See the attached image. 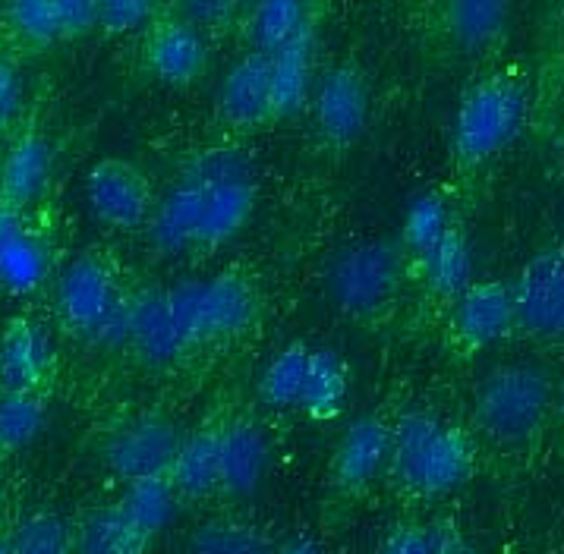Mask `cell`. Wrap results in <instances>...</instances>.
Returning <instances> with one entry per match:
<instances>
[{
  "label": "cell",
  "mask_w": 564,
  "mask_h": 554,
  "mask_svg": "<svg viewBox=\"0 0 564 554\" xmlns=\"http://www.w3.org/2000/svg\"><path fill=\"white\" fill-rule=\"evenodd\" d=\"M57 309L67 328L95 344L130 340V303L120 296L117 274L98 256H83L67 268Z\"/></svg>",
  "instance_id": "obj_5"
},
{
  "label": "cell",
  "mask_w": 564,
  "mask_h": 554,
  "mask_svg": "<svg viewBox=\"0 0 564 554\" xmlns=\"http://www.w3.org/2000/svg\"><path fill=\"white\" fill-rule=\"evenodd\" d=\"M51 145L45 135L25 133L17 139V145L7 152L0 164V196L7 208H23L45 193L47 177H51Z\"/></svg>",
  "instance_id": "obj_19"
},
{
  "label": "cell",
  "mask_w": 564,
  "mask_h": 554,
  "mask_svg": "<svg viewBox=\"0 0 564 554\" xmlns=\"http://www.w3.org/2000/svg\"><path fill=\"white\" fill-rule=\"evenodd\" d=\"M164 309L183 350L230 337L249 328L256 318V290L240 271H221L208 281H189L174 290H164Z\"/></svg>",
  "instance_id": "obj_2"
},
{
  "label": "cell",
  "mask_w": 564,
  "mask_h": 554,
  "mask_svg": "<svg viewBox=\"0 0 564 554\" xmlns=\"http://www.w3.org/2000/svg\"><path fill=\"white\" fill-rule=\"evenodd\" d=\"M181 501H203L218 491V425H205L181 438L164 472Z\"/></svg>",
  "instance_id": "obj_17"
},
{
  "label": "cell",
  "mask_w": 564,
  "mask_h": 554,
  "mask_svg": "<svg viewBox=\"0 0 564 554\" xmlns=\"http://www.w3.org/2000/svg\"><path fill=\"white\" fill-rule=\"evenodd\" d=\"M379 554H435V530L420 523H401L384 535Z\"/></svg>",
  "instance_id": "obj_37"
},
{
  "label": "cell",
  "mask_w": 564,
  "mask_h": 554,
  "mask_svg": "<svg viewBox=\"0 0 564 554\" xmlns=\"http://www.w3.org/2000/svg\"><path fill=\"white\" fill-rule=\"evenodd\" d=\"M20 73L13 69V64L0 61V127H7L17 111H20Z\"/></svg>",
  "instance_id": "obj_39"
},
{
  "label": "cell",
  "mask_w": 564,
  "mask_h": 554,
  "mask_svg": "<svg viewBox=\"0 0 564 554\" xmlns=\"http://www.w3.org/2000/svg\"><path fill=\"white\" fill-rule=\"evenodd\" d=\"M218 113L234 130H252L271 117V86H269V54L252 51L243 61H237L225 76V86L218 95Z\"/></svg>",
  "instance_id": "obj_14"
},
{
  "label": "cell",
  "mask_w": 564,
  "mask_h": 554,
  "mask_svg": "<svg viewBox=\"0 0 564 554\" xmlns=\"http://www.w3.org/2000/svg\"><path fill=\"white\" fill-rule=\"evenodd\" d=\"M54 347L39 322H17L0 337V391H42Z\"/></svg>",
  "instance_id": "obj_15"
},
{
  "label": "cell",
  "mask_w": 564,
  "mask_h": 554,
  "mask_svg": "<svg viewBox=\"0 0 564 554\" xmlns=\"http://www.w3.org/2000/svg\"><path fill=\"white\" fill-rule=\"evenodd\" d=\"M177 504H181V498H177V491H174L171 479H167L164 472H161V476H142V479L127 482L123 498L117 501L120 513H123L149 542L174 520Z\"/></svg>",
  "instance_id": "obj_24"
},
{
  "label": "cell",
  "mask_w": 564,
  "mask_h": 554,
  "mask_svg": "<svg viewBox=\"0 0 564 554\" xmlns=\"http://www.w3.org/2000/svg\"><path fill=\"white\" fill-rule=\"evenodd\" d=\"M388 444H391V422L379 413L350 422L332 460L335 488L344 495L366 491L388 464Z\"/></svg>",
  "instance_id": "obj_10"
},
{
  "label": "cell",
  "mask_w": 564,
  "mask_h": 554,
  "mask_svg": "<svg viewBox=\"0 0 564 554\" xmlns=\"http://www.w3.org/2000/svg\"><path fill=\"white\" fill-rule=\"evenodd\" d=\"M186 180L199 186L218 183H252V161L237 149H208L186 171Z\"/></svg>",
  "instance_id": "obj_34"
},
{
  "label": "cell",
  "mask_w": 564,
  "mask_h": 554,
  "mask_svg": "<svg viewBox=\"0 0 564 554\" xmlns=\"http://www.w3.org/2000/svg\"><path fill=\"white\" fill-rule=\"evenodd\" d=\"M306 0H259L256 20H252V39L259 51H274L306 23Z\"/></svg>",
  "instance_id": "obj_31"
},
{
  "label": "cell",
  "mask_w": 564,
  "mask_h": 554,
  "mask_svg": "<svg viewBox=\"0 0 564 554\" xmlns=\"http://www.w3.org/2000/svg\"><path fill=\"white\" fill-rule=\"evenodd\" d=\"M508 23V0H448V29L464 51H482Z\"/></svg>",
  "instance_id": "obj_28"
},
{
  "label": "cell",
  "mask_w": 564,
  "mask_h": 554,
  "mask_svg": "<svg viewBox=\"0 0 564 554\" xmlns=\"http://www.w3.org/2000/svg\"><path fill=\"white\" fill-rule=\"evenodd\" d=\"M530 117V91L518 73H496L467 91L454 120V152L467 164L505 152Z\"/></svg>",
  "instance_id": "obj_3"
},
{
  "label": "cell",
  "mask_w": 564,
  "mask_h": 554,
  "mask_svg": "<svg viewBox=\"0 0 564 554\" xmlns=\"http://www.w3.org/2000/svg\"><path fill=\"white\" fill-rule=\"evenodd\" d=\"M306 362H310V347L291 344L269 362V369L262 372L259 381V398L265 400L274 410H291L300 400L303 376H306Z\"/></svg>",
  "instance_id": "obj_30"
},
{
  "label": "cell",
  "mask_w": 564,
  "mask_h": 554,
  "mask_svg": "<svg viewBox=\"0 0 564 554\" xmlns=\"http://www.w3.org/2000/svg\"><path fill=\"white\" fill-rule=\"evenodd\" d=\"M149 539L135 530L117 504L89 510L73 530V554H145Z\"/></svg>",
  "instance_id": "obj_23"
},
{
  "label": "cell",
  "mask_w": 564,
  "mask_h": 554,
  "mask_svg": "<svg viewBox=\"0 0 564 554\" xmlns=\"http://www.w3.org/2000/svg\"><path fill=\"white\" fill-rule=\"evenodd\" d=\"M86 199L95 218L117 230H135L152 218V183L123 157H105L91 167Z\"/></svg>",
  "instance_id": "obj_8"
},
{
  "label": "cell",
  "mask_w": 564,
  "mask_h": 554,
  "mask_svg": "<svg viewBox=\"0 0 564 554\" xmlns=\"http://www.w3.org/2000/svg\"><path fill=\"white\" fill-rule=\"evenodd\" d=\"M183 7H186V13H189L193 20L218 23V20H225L227 13H230L234 0H183Z\"/></svg>",
  "instance_id": "obj_40"
},
{
  "label": "cell",
  "mask_w": 564,
  "mask_h": 554,
  "mask_svg": "<svg viewBox=\"0 0 564 554\" xmlns=\"http://www.w3.org/2000/svg\"><path fill=\"white\" fill-rule=\"evenodd\" d=\"M514 325L536 337H558L564 328V249L552 246L533 256L511 287Z\"/></svg>",
  "instance_id": "obj_7"
},
{
  "label": "cell",
  "mask_w": 564,
  "mask_h": 554,
  "mask_svg": "<svg viewBox=\"0 0 564 554\" xmlns=\"http://www.w3.org/2000/svg\"><path fill=\"white\" fill-rule=\"evenodd\" d=\"M552 403V384L533 366H501L476 391V428L489 442L518 447L542 428Z\"/></svg>",
  "instance_id": "obj_4"
},
{
  "label": "cell",
  "mask_w": 564,
  "mask_h": 554,
  "mask_svg": "<svg viewBox=\"0 0 564 554\" xmlns=\"http://www.w3.org/2000/svg\"><path fill=\"white\" fill-rule=\"evenodd\" d=\"M369 117V86L354 64L335 67L316 91V123L328 142L347 145L362 133Z\"/></svg>",
  "instance_id": "obj_12"
},
{
  "label": "cell",
  "mask_w": 564,
  "mask_h": 554,
  "mask_svg": "<svg viewBox=\"0 0 564 554\" xmlns=\"http://www.w3.org/2000/svg\"><path fill=\"white\" fill-rule=\"evenodd\" d=\"M401 256L384 240L350 246L340 252L338 262L328 271V287L340 309L350 315L379 312L398 290Z\"/></svg>",
  "instance_id": "obj_6"
},
{
  "label": "cell",
  "mask_w": 564,
  "mask_h": 554,
  "mask_svg": "<svg viewBox=\"0 0 564 554\" xmlns=\"http://www.w3.org/2000/svg\"><path fill=\"white\" fill-rule=\"evenodd\" d=\"M310 73H313V29L303 23L284 45L269 51L271 117H288L303 108L310 95Z\"/></svg>",
  "instance_id": "obj_16"
},
{
  "label": "cell",
  "mask_w": 564,
  "mask_h": 554,
  "mask_svg": "<svg viewBox=\"0 0 564 554\" xmlns=\"http://www.w3.org/2000/svg\"><path fill=\"white\" fill-rule=\"evenodd\" d=\"M269 466V438L249 420L218 425V491L230 498L252 495Z\"/></svg>",
  "instance_id": "obj_13"
},
{
  "label": "cell",
  "mask_w": 564,
  "mask_h": 554,
  "mask_svg": "<svg viewBox=\"0 0 564 554\" xmlns=\"http://www.w3.org/2000/svg\"><path fill=\"white\" fill-rule=\"evenodd\" d=\"M203 186L193 180H183L181 186L167 196L152 221V240L161 252H181L196 243V227L203 215Z\"/></svg>",
  "instance_id": "obj_25"
},
{
  "label": "cell",
  "mask_w": 564,
  "mask_h": 554,
  "mask_svg": "<svg viewBox=\"0 0 564 554\" xmlns=\"http://www.w3.org/2000/svg\"><path fill=\"white\" fill-rule=\"evenodd\" d=\"M476 447L460 425L435 420L432 413H406L391 425L388 469L398 486L438 498L464 486L474 472Z\"/></svg>",
  "instance_id": "obj_1"
},
{
  "label": "cell",
  "mask_w": 564,
  "mask_h": 554,
  "mask_svg": "<svg viewBox=\"0 0 564 554\" xmlns=\"http://www.w3.org/2000/svg\"><path fill=\"white\" fill-rule=\"evenodd\" d=\"M347 391H350L347 362L332 350H310V362H306V376H303L296 406L310 420L328 422L340 416V410L347 403Z\"/></svg>",
  "instance_id": "obj_21"
},
{
  "label": "cell",
  "mask_w": 564,
  "mask_h": 554,
  "mask_svg": "<svg viewBox=\"0 0 564 554\" xmlns=\"http://www.w3.org/2000/svg\"><path fill=\"white\" fill-rule=\"evenodd\" d=\"M47 416L42 391H0V454L23 450L35 442Z\"/></svg>",
  "instance_id": "obj_29"
},
{
  "label": "cell",
  "mask_w": 564,
  "mask_h": 554,
  "mask_svg": "<svg viewBox=\"0 0 564 554\" xmlns=\"http://www.w3.org/2000/svg\"><path fill=\"white\" fill-rule=\"evenodd\" d=\"M181 444L174 422L145 413L123 422L105 444V464L117 479L133 482L142 476H161L167 472L171 457Z\"/></svg>",
  "instance_id": "obj_9"
},
{
  "label": "cell",
  "mask_w": 564,
  "mask_h": 554,
  "mask_svg": "<svg viewBox=\"0 0 564 554\" xmlns=\"http://www.w3.org/2000/svg\"><path fill=\"white\" fill-rule=\"evenodd\" d=\"M452 227V211L448 202L442 199L438 193H426L423 199H416L410 205L404 221V246L420 259L445 230Z\"/></svg>",
  "instance_id": "obj_33"
},
{
  "label": "cell",
  "mask_w": 564,
  "mask_h": 554,
  "mask_svg": "<svg viewBox=\"0 0 564 554\" xmlns=\"http://www.w3.org/2000/svg\"><path fill=\"white\" fill-rule=\"evenodd\" d=\"M47 256L13 208H0V287L10 293H32L45 281Z\"/></svg>",
  "instance_id": "obj_18"
},
{
  "label": "cell",
  "mask_w": 564,
  "mask_h": 554,
  "mask_svg": "<svg viewBox=\"0 0 564 554\" xmlns=\"http://www.w3.org/2000/svg\"><path fill=\"white\" fill-rule=\"evenodd\" d=\"M10 23L23 39L39 45H47L64 35L54 0H10Z\"/></svg>",
  "instance_id": "obj_35"
},
{
  "label": "cell",
  "mask_w": 564,
  "mask_h": 554,
  "mask_svg": "<svg viewBox=\"0 0 564 554\" xmlns=\"http://www.w3.org/2000/svg\"><path fill=\"white\" fill-rule=\"evenodd\" d=\"M64 35L86 32L91 23H98V0H54Z\"/></svg>",
  "instance_id": "obj_38"
},
{
  "label": "cell",
  "mask_w": 564,
  "mask_h": 554,
  "mask_svg": "<svg viewBox=\"0 0 564 554\" xmlns=\"http://www.w3.org/2000/svg\"><path fill=\"white\" fill-rule=\"evenodd\" d=\"M155 10V0H98V23L105 25V32L120 35V32H133L145 23Z\"/></svg>",
  "instance_id": "obj_36"
},
{
  "label": "cell",
  "mask_w": 564,
  "mask_h": 554,
  "mask_svg": "<svg viewBox=\"0 0 564 554\" xmlns=\"http://www.w3.org/2000/svg\"><path fill=\"white\" fill-rule=\"evenodd\" d=\"M0 554H10V539L0 535Z\"/></svg>",
  "instance_id": "obj_43"
},
{
  "label": "cell",
  "mask_w": 564,
  "mask_h": 554,
  "mask_svg": "<svg viewBox=\"0 0 564 554\" xmlns=\"http://www.w3.org/2000/svg\"><path fill=\"white\" fill-rule=\"evenodd\" d=\"M426 268V281L438 296H457L470 284V268H474V252L460 227H448L435 243L420 256Z\"/></svg>",
  "instance_id": "obj_27"
},
{
  "label": "cell",
  "mask_w": 564,
  "mask_h": 554,
  "mask_svg": "<svg viewBox=\"0 0 564 554\" xmlns=\"http://www.w3.org/2000/svg\"><path fill=\"white\" fill-rule=\"evenodd\" d=\"M186 554H274V542L269 530L252 520L218 517L189 535Z\"/></svg>",
  "instance_id": "obj_26"
},
{
  "label": "cell",
  "mask_w": 564,
  "mask_h": 554,
  "mask_svg": "<svg viewBox=\"0 0 564 554\" xmlns=\"http://www.w3.org/2000/svg\"><path fill=\"white\" fill-rule=\"evenodd\" d=\"M205 67V45L199 32L186 23H167L149 42V69L161 83L186 86Z\"/></svg>",
  "instance_id": "obj_22"
},
{
  "label": "cell",
  "mask_w": 564,
  "mask_h": 554,
  "mask_svg": "<svg viewBox=\"0 0 564 554\" xmlns=\"http://www.w3.org/2000/svg\"><path fill=\"white\" fill-rule=\"evenodd\" d=\"M203 215L196 227V243L205 249L227 243L256 208V186L252 183H218L203 186Z\"/></svg>",
  "instance_id": "obj_20"
},
{
  "label": "cell",
  "mask_w": 564,
  "mask_h": 554,
  "mask_svg": "<svg viewBox=\"0 0 564 554\" xmlns=\"http://www.w3.org/2000/svg\"><path fill=\"white\" fill-rule=\"evenodd\" d=\"M10 554H73V530L57 513H32L10 539Z\"/></svg>",
  "instance_id": "obj_32"
},
{
  "label": "cell",
  "mask_w": 564,
  "mask_h": 554,
  "mask_svg": "<svg viewBox=\"0 0 564 554\" xmlns=\"http://www.w3.org/2000/svg\"><path fill=\"white\" fill-rule=\"evenodd\" d=\"M274 554H322L313 539H291L288 545L274 548Z\"/></svg>",
  "instance_id": "obj_42"
},
{
  "label": "cell",
  "mask_w": 564,
  "mask_h": 554,
  "mask_svg": "<svg viewBox=\"0 0 564 554\" xmlns=\"http://www.w3.org/2000/svg\"><path fill=\"white\" fill-rule=\"evenodd\" d=\"M435 554H476L452 526H438L435 530Z\"/></svg>",
  "instance_id": "obj_41"
},
{
  "label": "cell",
  "mask_w": 564,
  "mask_h": 554,
  "mask_svg": "<svg viewBox=\"0 0 564 554\" xmlns=\"http://www.w3.org/2000/svg\"><path fill=\"white\" fill-rule=\"evenodd\" d=\"M514 328V300L511 287L501 281L467 284L457 293L454 332L457 340L470 350H486Z\"/></svg>",
  "instance_id": "obj_11"
}]
</instances>
